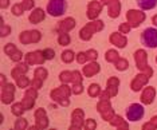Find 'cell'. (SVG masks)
I'll return each mask as SVG.
<instances>
[{
    "label": "cell",
    "instance_id": "obj_1",
    "mask_svg": "<svg viewBox=\"0 0 157 130\" xmlns=\"http://www.w3.org/2000/svg\"><path fill=\"white\" fill-rule=\"evenodd\" d=\"M144 114H145V109L140 103H132L126 110V118L130 122H136V121L142 120V118H144Z\"/></svg>",
    "mask_w": 157,
    "mask_h": 130
},
{
    "label": "cell",
    "instance_id": "obj_2",
    "mask_svg": "<svg viewBox=\"0 0 157 130\" xmlns=\"http://www.w3.org/2000/svg\"><path fill=\"white\" fill-rule=\"evenodd\" d=\"M141 42L145 47L156 48L157 47V30L156 28H146L141 35Z\"/></svg>",
    "mask_w": 157,
    "mask_h": 130
},
{
    "label": "cell",
    "instance_id": "obj_3",
    "mask_svg": "<svg viewBox=\"0 0 157 130\" xmlns=\"http://www.w3.org/2000/svg\"><path fill=\"white\" fill-rule=\"evenodd\" d=\"M66 2L65 0H50L47 4V12L51 16H60L66 11Z\"/></svg>",
    "mask_w": 157,
    "mask_h": 130
},
{
    "label": "cell",
    "instance_id": "obj_4",
    "mask_svg": "<svg viewBox=\"0 0 157 130\" xmlns=\"http://www.w3.org/2000/svg\"><path fill=\"white\" fill-rule=\"evenodd\" d=\"M137 4L141 10H153L157 6V0H137Z\"/></svg>",
    "mask_w": 157,
    "mask_h": 130
},
{
    "label": "cell",
    "instance_id": "obj_5",
    "mask_svg": "<svg viewBox=\"0 0 157 130\" xmlns=\"http://www.w3.org/2000/svg\"><path fill=\"white\" fill-rule=\"evenodd\" d=\"M155 21H156V24H157V17H155Z\"/></svg>",
    "mask_w": 157,
    "mask_h": 130
}]
</instances>
